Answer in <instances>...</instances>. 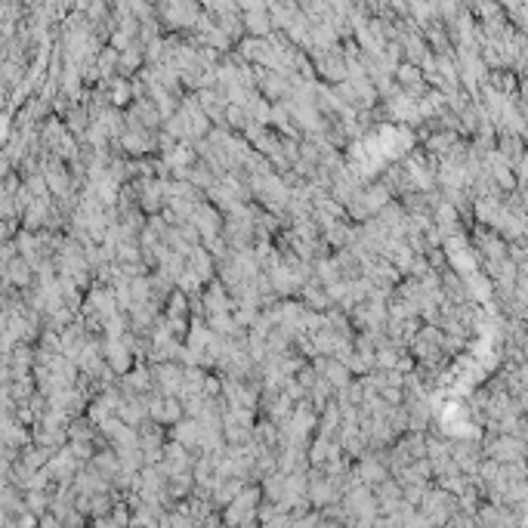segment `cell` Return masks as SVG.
<instances>
[{"label":"cell","instance_id":"cell-1","mask_svg":"<svg viewBox=\"0 0 528 528\" xmlns=\"http://www.w3.org/2000/svg\"><path fill=\"white\" fill-rule=\"evenodd\" d=\"M105 362L114 374H127L130 362H133V346L127 343V337H108L105 343Z\"/></svg>","mask_w":528,"mask_h":528},{"label":"cell","instance_id":"cell-2","mask_svg":"<svg viewBox=\"0 0 528 528\" xmlns=\"http://www.w3.org/2000/svg\"><path fill=\"white\" fill-rule=\"evenodd\" d=\"M154 380H158L161 395H180L183 392V380H185V368H176V364H158L152 371Z\"/></svg>","mask_w":528,"mask_h":528},{"label":"cell","instance_id":"cell-3","mask_svg":"<svg viewBox=\"0 0 528 528\" xmlns=\"http://www.w3.org/2000/svg\"><path fill=\"white\" fill-rule=\"evenodd\" d=\"M183 414V405L176 395H161V399H152L149 402V417L158 423H176Z\"/></svg>","mask_w":528,"mask_h":528},{"label":"cell","instance_id":"cell-4","mask_svg":"<svg viewBox=\"0 0 528 528\" xmlns=\"http://www.w3.org/2000/svg\"><path fill=\"white\" fill-rule=\"evenodd\" d=\"M173 439L183 442L185 448H198L201 451V442H204V423L198 417H189V421H180L173 426Z\"/></svg>","mask_w":528,"mask_h":528},{"label":"cell","instance_id":"cell-5","mask_svg":"<svg viewBox=\"0 0 528 528\" xmlns=\"http://www.w3.org/2000/svg\"><path fill=\"white\" fill-rule=\"evenodd\" d=\"M189 451H192V448H185L183 442H176V439L164 448L161 467L167 470V476H173V473H185V467H189Z\"/></svg>","mask_w":528,"mask_h":528},{"label":"cell","instance_id":"cell-6","mask_svg":"<svg viewBox=\"0 0 528 528\" xmlns=\"http://www.w3.org/2000/svg\"><path fill=\"white\" fill-rule=\"evenodd\" d=\"M315 371H322V374L328 377L337 390L349 386V368H346V362H340V359H315Z\"/></svg>","mask_w":528,"mask_h":528},{"label":"cell","instance_id":"cell-7","mask_svg":"<svg viewBox=\"0 0 528 528\" xmlns=\"http://www.w3.org/2000/svg\"><path fill=\"white\" fill-rule=\"evenodd\" d=\"M185 266H189L192 272H198L204 282L211 278V272H213V269H211V253H207L204 247H192V251L185 253Z\"/></svg>","mask_w":528,"mask_h":528},{"label":"cell","instance_id":"cell-8","mask_svg":"<svg viewBox=\"0 0 528 528\" xmlns=\"http://www.w3.org/2000/svg\"><path fill=\"white\" fill-rule=\"evenodd\" d=\"M355 476H359V482H364V485H380L383 479H390L386 476V467L380 461H362V467L355 470Z\"/></svg>","mask_w":528,"mask_h":528},{"label":"cell","instance_id":"cell-9","mask_svg":"<svg viewBox=\"0 0 528 528\" xmlns=\"http://www.w3.org/2000/svg\"><path fill=\"white\" fill-rule=\"evenodd\" d=\"M303 297H306L309 306H315V309H328L331 306V293H328V287H315V284H303Z\"/></svg>","mask_w":528,"mask_h":528},{"label":"cell","instance_id":"cell-10","mask_svg":"<svg viewBox=\"0 0 528 528\" xmlns=\"http://www.w3.org/2000/svg\"><path fill=\"white\" fill-rule=\"evenodd\" d=\"M84 124H87V114H84L81 108H77V112H72V114H68V127H72L74 133H81V130H84Z\"/></svg>","mask_w":528,"mask_h":528},{"label":"cell","instance_id":"cell-11","mask_svg":"<svg viewBox=\"0 0 528 528\" xmlns=\"http://www.w3.org/2000/svg\"><path fill=\"white\" fill-rule=\"evenodd\" d=\"M223 390V380H216V377H207V383H204V395H216Z\"/></svg>","mask_w":528,"mask_h":528},{"label":"cell","instance_id":"cell-12","mask_svg":"<svg viewBox=\"0 0 528 528\" xmlns=\"http://www.w3.org/2000/svg\"><path fill=\"white\" fill-rule=\"evenodd\" d=\"M127 96H130V90L124 87V84H118V87H114V99H112V103H114V105H121Z\"/></svg>","mask_w":528,"mask_h":528},{"label":"cell","instance_id":"cell-13","mask_svg":"<svg viewBox=\"0 0 528 528\" xmlns=\"http://www.w3.org/2000/svg\"><path fill=\"white\" fill-rule=\"evenodd\" d=\"M19 528H31V525H37V519L34 516H19V522H15Z\"/></svg>","mask_w":528,"mask_h":528}]
</instances>
